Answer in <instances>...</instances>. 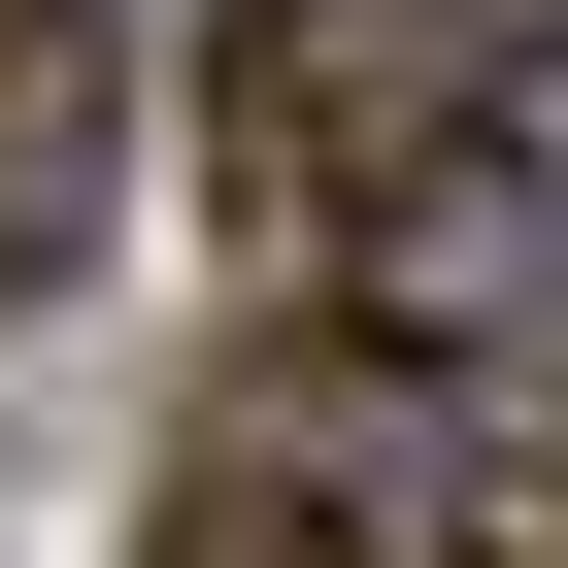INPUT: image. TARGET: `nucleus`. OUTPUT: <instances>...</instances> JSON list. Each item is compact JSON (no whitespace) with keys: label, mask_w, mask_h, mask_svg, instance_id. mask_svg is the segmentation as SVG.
<instances>
[{"label":"nucleus","mask_w":568,"mask_h":568,"mask_svg":"<svg viewBox=\"0 0 568 568\" xmlns=\"http://www.w3.org/2000/svg\"><path fill=\"white\" fill-rule=\"evenodd\" d=\"M101 201H134V34L101 0H0V302H68Z\"/></svg>","instance_id":"7ed1b4c3"},{"label":"nucleus","mask_w":568,"mask_h":568,"mask_svg":"<svg viewBox=\"0 0 568 568\" xmlns=\"http://www.w3.org/2000/svg\"><path fill=\"white\" fill-rule=\"evenodd\" d=\"M201 201L267 267V335H368V368L535 335V101L435 68L402 0H234L201 34Z\"/></svg>","instance_id":"f257e3e1"},{"label":"nucleus","mask_w":568,"mask_h":568,"mask_svg":"<svg viewBox=\"0 0 568 568\" xmlns=\"http://www.w3.org/2000/svg\"><path fill=\"white\" fill-rule=\"evenodd\" d=\"M368 435H402V368H368V335H267V368L168 435L134 568H368Z\"/></svg>","instance_id":"f03ea898"},{"label":"nucleus","mask_w":568,"mask_h":568,"mask_svg":"<svg viewBox=\"0 0 568 568\" xmlns=\"http://www.w3.org/2000/svg\"><path fill=\"white\" fill-rule=\"evenodd\" d=\"M402 34H435V68H501V101H535V68H568V0H402Z\"/></svg>","instance_id":"20e7f679"}]
</instances>
